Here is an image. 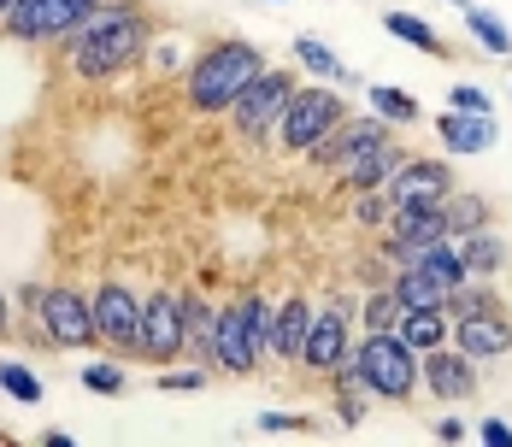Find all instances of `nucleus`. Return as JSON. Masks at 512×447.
Masks as SVG:
<instances>
[{
	"instance_id": "obj_37",
	"label": "nucleus",
	"mask_w": 512,
	"mask_h": 447,
	"mask_svg": "<svg viewBox=\"0 0 512 447\" xmlns=\"http://www.w3.org/2000/svg\"><path fill=\"white\" fill-rule=\"evenodd\" d=\"M336 424H365V400H348V395H336Z\"/></svg>"
},
{
	"instance_id": "obj_10",
	"label": "nucleus",
	"mask_w": 512,
	"mask_h": 447,
	"mask_svg": "<svg viewBox=\"0 0 512 447\" xmlns=\"http://www.w3.org/2000/svg\"><path fill=\"white\" fill-rule=\"evenodd\" d=\"M95 324H101V342L112 353H142V295L118 277H106L95 289Z\"/></svg>"
},
{
	"instance_id": "obj_15",
	"label": "nucleus",
	"mask_w": 512,
	"mask_h": 447,
	"mask_svg": "<svg viewBox=\"0 0 512 447\" xmlns=\"http://www.w3.org/2000/svg\"><path fill=\"white\" fill-rule=\"evenodd\" d=\"M448 195H454V165H448V153H442V159L407 153L401 171L389 177V200H395V206H412V200H448Z\"/></svg>"
},
{
	"instance_id": "obj_25",
	"label": "nucleus",
	"mask_w": 512,
	"mask_h": 447,
	"mask_svg": "<svg viewBox=\"0 0 512 447\" xmlns=\"http://www.w3.org/2000/svg\"><path fill=\"white\" fill-rule=\"evenodd\" d=\"M183 318H189V359L212 371V324H218V306L201 295H183Z\"/></svg>"
},
{
	"instance_id": "obj_20",
	"label": "nucleus",
	"mask_w": 512,
	"mask_h": 447,
	"mask_svg": "<svg viewBox=\"0 0 512 447\" xmlns=\"http://www.w3.org/2000/svg\"><path fill=\"white\" fill-rule=\"evenodd\" d=\"M295 65H301L307 77H318V83L348 89V95H354V89H365V83H359V71H348V65H342V53L324 48L318 36H295Z\"/></svg>"
},
{
	"instance_id": "obj_3",
	"label": "nucleus",
	"mask_w": 512,
	"mask_h": 447,
	"mask_svg": "<svg viewBox=\"0 0 512 447\" xmlns=\"http://www.w3.org/2000/svg\"><path fill=\"white\" fill-rule=\"evenodd\" d=\"M342 118H348V89H336V83H301V89L289 95V106H283V118H277V148L307 153L312 142H324Z\"/></svg>"
},
{
	"instance_id": "obj_12",
	"label": "nucleus",
	"mask_w": 512,
	"mask_h": 447,
	"mask_svg": "<svg viewBox=\"0 0 512 447\" xmlns=\"http://www.w3.org/2000/svg\"><path fill=\"white\" fill-rule=\"evenodd\" d=\"M389 130H395V124H389V118H377V112H365V118H354V112H348V118H342V124H336V130H330L324 142H312V148L301 153V159H307L312 171H342V165H348V159H354L359 148L383 142Z\"/></svg>"
},
{
	"instance_id": "obj_11",
	"label": "nucleus",
	"mask_w": 512,
	"mask_h": 447,
	"mask_svg": "<svg viewBox=\"0 0 512 447\" xmlns=\"http://www.w3.org/2000/svg\"><path fill=\"white\" fill-rule=\"evenodd\" d=\"M477 359L460 353L454 342H442V348L418 353V383L430 389L436 400H448V406H465V400H477Z\"/></svg>"
},
{
	"instance_id": "obj_38",
	"label": "nucleus",
	"mask_w": 512,
	"mask_h": 447,
	"mask_svg": "<svg viewBox=\"0 0 512 447\" xmlns=\"http://www.w3.org/2000/svg\"><path fill=\"white\" fill-rule=\"evenodd\" d=\"M436 442H465V418H436Z\"/></svg>"
},
{
	"instance_id": "obj_7",
	"label": "nucleus",
	"mask_w": 512,
	"mask_h": 447,
	"mask_svg": "<svg viewBox=\"0 0 512 447\" xmlns=\"http://www.w3.org/2000/svg\"><path fill=\"white\" fill-rule=\"evenodd\" d=\"M295 89H301L295 71H271V65H265L254 83L230 100V124H236V136H242V142H265V136H277V118H283V106H289Z\"/></svg>"
},
{
	"instance_id": "obj_35",
	"label": "nucleus",
	"mask_w": 512,
	"mask_h": 447,
	"mask_svg": "<svg viewBox=\"0 0 512 447\" xmlns=\"http://www.w3.org/2000/svg\"><path fill=\"white\" fill-rule=\"evenodd\" d=\"M448 106H460V112H495V100L483 95L477 83H454L448 89Z\"/></svg>"
},
{
	"instance_id": "obj_42",
	"label": "nucleus",
	"mask_w": 512,
	"mask_h": 447,
	"mask_svg": "<svg viewBox=\"0 0 512 447\" xmlns=\"http://www.w3.org/2000/svg\"><path fill=\"white\" fill-rule=\"evenodd\" d=\"M265 6H283V0H265Z\"/></svg>"
},
{
	"instance_id": "obj_19",
	"label": "nucleus",
	"mask_w": 512,
	"mask_h": 447,
	"mask_svg": "<svg viewBox=\"0 0 512 447\" xmlns=\"http://www.w3.org/2000/svg\"><path fill=\"white\" fill-rule=\"evenodd\" d=\"M312 306L307 295H283L277 300V348L271 359H289V365H301V348H307V330H312Z\"/></svg>"
},
{
	"instance_id": "obj_23",
	"label": "nucleus",
	"mask_w": 512,
	"mask_h": 447,
	"mask_svg": "<svg viewBox=\"0 0 512 447\" xmlns=\"http://www.w3.org/2000/svg\"><path fill=\"white\" fill-rule=\"evenodd\" d=\"M465 30H471V42L483 53H495V59H512V24L495 12V6H465Z\"/></svg>"
},
{
	"instance_id": "obj_27",
	"label": "nucleus",
	"mask_w": 512,
	"mask_h": 447,
	"mask_svg": "<svg viewBox=\"0 0 512 447\" xmlns=\"http://www.w3.org/2000/svg\"><path fill=\"white\" fill-rule=\"evenodd\" d=\"M242 318H248V342H254V353L271 359V348H277V300L242 295Z\"/></svg>"
},
{
	"instance_id": "obj_6",
	"label": "nucleus",
	"mask_w": 512,
	"mask_h": 447,
	"mask_svg": "<svg viewBox=\"0 0 512 447\" xmlns=\"http://www.w3.org/2000/svg\"><path fill=\"white\" fill-rule=\"evenodd\" d=\"M106 0H18L12 12H6V36L12 42H65V36H77L95 12H101Z\"/></svg>"
},
{
	"instance_id": "obj_36",
	"label": "nucleus",
	"mask_w": 512,
	"mask_h": 447,
	"mask_svg": "<svg viewBox=\"0 0 512 447\" xmlns=\"http://www.w3.org/2000/svg\"><path fill=\"white\" fill-rule=\"evenodd\" d=\"M477 442H489V447H512V424H507V418H483V424H477Z\"/></svg>"
},
{
	"instance_id": "obj_34",
	"label": "nucleus",
	"mask_w": 512,
	"mask_h": 447,
	"mask_svg": "<svg viewBox=\"0 0 512 447\" xmlns=\"http://www.w3.org/2000/svg\"><path fill=\"white\" fill-rule=\"evenodd\" d=\"M389 212H395L389 189H365V195H354V224H359V230H383V224H389Z\"/></svg>"
},
{
	"instance_id": "obj_32",
	"label": "nucleus",
	"mask_w": 512,
	"mask_h": 447,
	"mask_svg": "<svg viewBox=\"0 0 512 447\" xmlns=\"http://www.w3.org/2000/svg\"><path fill=\"white\" fill-rule=\"evenodd\" d=\"M206 365H159V377H154V389L159 395H195V389H206Z\"/></svg>"
},
{
	"instance_id": "obj_5",
	"label": "nucleus",
	"mask_w": 512,
	"mask_h": 447,
	"mask_svg": "<svg viewBox=\"0 0 512 447\" xmlns=\"http://www.w3.org/2000/svg\"><path fill=\"white\" fill-rule=\"evenodd\" d=\"M30 312H36V330L48 336L53 348H95L101 342V324H95V300L77 295V289H36L30 300Z\"/></svg>"
},
{
	"instance_id": "obj_31",
	"label": "nucleus",
	"mask_w": 512,
	"mask_h": 447,
	"mask_svg": "<svg viewBox=\"0 0 512 447\" xmlns=\"http://www.w3.org/2000/svg\"><path fill=\"white\" fill-rule=\"evenodd\" d=\"M83 389L89 395H124L130 389V371L118 359H95V365H83Z\"/></svg>"
},
{
	"instance_id": "obj_1",
	"label": "nucleus",
	"mask_w": 512,
	"mask_h": 447,
	"mask_svg": "<svg viewBox=\"0 0 512 447\" xmlns=\"http://www.w3.org/2000/svg\"><path fill=\"white\" fill-rule=\"evenodd\" d=\"M148 36H154L148 12L136 0H106L77 36H65V53H71V71L83 83H106V77H118V71L148 59Z\"/></svg>"
},
{
	"instance_id": "obj_41",
	"label": "nucleus",
	"mask_w": 512,
	"mask_h": 447,
	"mask_svg": "<svg viewBox=\"0 0 512 447\" xmlns=\"http://www.w3.org/2000/svg\"><path fill=\"white\" fill-rule=\"evenodd\" d=\"M448 6H460V12H465V6H471V0H448Z\"/></svg>"
},
{
	"instance_id": "obj_9",
	"label": "nucleus",
	"mask_w": 512,
	"mask_h": 447,
	"mask_svg": "<svg viewBox=\"0 0 512 447\" xmlns=\"http://www.w3.org/2000/svg\"><path fill=\"white\" fill-rule=\"evenodd\" d=\"M136 359H148V365H177V359H189V318H183V295H171V289H154V295H142V353Z\"/></svg>"
},
{
	"instance_id": "obj_24",
	"label": "nucleus",
	"mask_w": 512,
	"mask_h": 447,
	"mask_svg": "<svg viewBox=\"0 0 512 447\" xmlns=\"http://www.w3.org/2000/svg\"><path fill=\"white\" fill-rule=\"evenodd\" d=\"M448 330H454V318H448V312H401V324H395V336H401L412 353L442 348V342H448Z\"/></svg>"
},
{
	"instance_id": "obj_26",
	"label": "nucleus",
	"mask_w": 512,
	"mask_h": 447,
	"mask_svg": "<svg viewBox=\"0 0 512 447\" xmlns=\"http://www.w3.org/2000/svg\"><path fill=\"white\" fill-rule=\"evenodd\" d=\"M365 106H371L377 118H389L395 130L424 118V106H418V100H412L407 89H395V83H365Z\"/></svg>"
},
{
	"instance_id": "obj_8",
	"label": "nucleus",
	"mask_w": 512,
	"mask_h": 447,
	"mask_svg": "<svg viewBox=\"0 0 512 447\" xmlns=\"http://www.w3.org/2000/svg\"><path fill=\"white\" fill-rule=\"evenodd\" d=\"M354 312H359L354 295H324V306L312 312L307 348H301V365H307V371L330 377V371L354 353Z\"/></svg>"
},
{
	"instance_id": "obj_4",
	"label": "nucleus",
	"mask_w": 512,
	"mask_h": 447,
	"mask_svg": "<svg viewBox=\"0 0 512 447\" xmlns=\"http://www.w3.org/2000/svg\"><path fill=\"white\" fill-rule=\"evenodd\" d=\"M354 365L377 400H412L418 389V353L395 330H365L354 342Z\"/></svg>"
},
{
	"instance_id": "obj_39",
	"label": "nucleus",
	"mask_w": 512,
	"mask_h": 447,
	"mask_svg": "<svg viewBox=\"0 0 512 447\" xmlns=\"http://www.w3.org/2000/svg\"><path fill=\"white\" fill-rule=\"evenodd\" d=\"M6 330H12V300L0 295V336H6Z\"/></svg>"
},
{
	"instance_id": "obj_16",
	"label": "nucleus",
	"mask_w": 512,
	"mask_h": 447,
	"mask_svg": "<svg viewBox=\"0 0 512 447\" xmlns=\"http://www.w3.org/2000/svg\"><path fill=\"white\" fill-rule=\"evenodd\" d=\"M448 342H454L460 353H471L477 365H495V359H507V353H512V318H507V312H477V318H454Z\"/></svg>"
},
{
	"instance_id": "obj_28",
	"label": "nucleus",
	"mask_w": 512,
	"mask_h": 447,
	"mask_svg": "<svg viewBox=\"0 0 512 447\" xmlns=\"http://www.w3.org/2000/svg\"><path fill=\"white\" fill-rule=\"evenodd\" d=\"M359 324L365 330H395L401 324V300H395L389 283H365L359 289Z\"/></svg>"
},
{
	"instance_id": "obj_14",
	"label": "nucleus",
	"mask_w": 512,
	"mask_h": 447,
	"mask_svg": "<svg viewBox=\"0 0 512 447\" xmlns=\"http://www.w3.org/2000/svg\"><path fill=\"white\" fill-rule=\"evenodd\" d=\"M430 130H436V142H442L448 159H471V153H489L501 142L495 112H460V106H442V112L430 118Z\"/></svg>"
},
{
	"instance_id": "obj_17",
	"label": "nucleus",
	"mask_w": 512,
	"mask_h": 447,
	"mask_svg": "<svg viewBox=\"0 0 512 447\" xmlns=\"http://www.w3.org/2000/svg\"><path fill=\"white\" fill-rule=\"evenodd\" d=\"M401 159H407V148H401V136L389 130L383 142H371V148H359L336 177H342V189L348 195H365V189H389V177L401 171Z\"/></svg>"
},
{
	"instance_id": "obj_22",
	"label": "nucleus",
	"mask_w": 512,
	"mask_h": 447,
	"mask_svg": "<svg viewBox=\"0 0 512 447\" xmlns=\"http://www.w3.org/2000/svg\"><path fill=\"white\" fill-rule=\"evenodd\" d=\"M383 30H389L395 42H407V48L430 53V59H448V42L436 36V24H430L424 12H407V6H389V12H383Z\"/></svg>"
},
{
	"instance_id": "obj_13",
	"label": "nucleus",
	"mask_w": 512,
	"mask_h": 447,
	"mask_svg": "<svg viewBox=\"0 0 512 447\" xmlns=\"http://www.w3.org/2000/svg\"><path fill=\"white\" fill-rule=\"evenodd\" d=\"M259 359L254 342H248V318H242V300H224L218 306V324H212V371L218 377H254Z\"/></svg>"
},
{
	"instance_id": "obj_30",
	"label": "nucleus",
	"mask_w": 512,
	"mask_h": 447,
	"mask_svg": "<svg viewBox=\"0 0 512 447\" xmlns=\"http://www.w3.org/2000/svg\"><path fill=\"white\" fill-rule=\"evenodd\" d=\"M483 224H495V212H489V200L483 195H448V230L454 236H465V230H483Z\"/></svg>"
},
{
	"instance_id": "obj_2",
	"label": "nucleus",
	"mask_w": 512,
	"mask_h": 447,
	"mask_svg": "<svg viewBox=\"0 0 512 447\" xmlns=\"http://www.w3.org/2000/svg\"><path fill=\"white\" fill-rule=\"evenodd\" d=\"M259 71H265V53L254 42H212V48L195 53V65H189V106L195 112H230V100L242 95L248 83H254Z\"/></svg>"
},
{
	"instance_id": "obj_33",
	"label": "nucleus",
	"mask_w": 512,
	"mask_h": 447,
	"mask_svg": "<svg viewBox=\"0 0 512 447\" xmlns=\"http://www.w3.org/2000/svg\"><path fill=\"white\" fill-rule=\"evenodd\" d=\"M254 430H265V436H307V430H318V418H307V412H283V406H265L254 418Z\"/></svg>"
},
{
	"instance_id": "obj_18",
	"label": "nucleus",
	"mask_w": 512,
	"mask_h": 447,
	"mask_svg": "<svg viewBox=\"0 0 512 447\" xmlns=\"http://www.w3.org/2000/svg\"><path fill=\"white\" fill-rule=\"evenodd\" d=\"M454 242H460V259H465V277H489V283H495V277H501V271H507V242H501V230H495V224H483V230H465V236H454Z\"/></svg>"
},
{
	"instance_id": "obj_21",
	"label": "nucleus",
	"mask_w": 512,
	"mask_h": 447,
	"mask_svg": "<svg viewBox=\"0 0 512 447\" xmlns=\"http://www.w3.org/2000/svg\"><path fill=\"white\" fill-rule=\"evenodd\" d=\"M389 289L401 300V312H448V289L430 271H418V265H395L389 271Z\"/></svg>"
},
{
	"instance_id": "obj_29",
	"label": "nucleus",
	"mask_w": 512,
	"mask_h": 447,
	"mask_svg": "<svg viewBox=\"0 0 512 447\" xmlns=\"http://www.w3.org/2000/svg\"><path fill=\"white\" fill-rule=\"evenodd\" d=\"M0 389L18 400V406H42V400H48V383H42L30 365H18V359H0Z\"/></svg>"
},
{
	"instance_id": "obj_40",
	"label": "nucleus",
	"mask_w": 512,
	"mask_h": 447,
	"mask_svg": "<svg viewBox=\"0 0 512 447\" xmlns=\"http://www.w3.org/2000/svg\"><path fill=\"white\" fill-rule=\"evenodd\" d=\"M12 6H18V0H0V24H6V12H12Z\"/></svg>"
}]
</instances>
